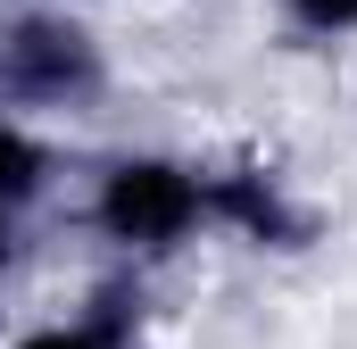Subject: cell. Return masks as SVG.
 <instances>
[{
	"instance_id": "cell-1",
	"label": "cell",
	"mask_w": 357,
	"mask_h": 349,
	"mask_svg": "<svg viewBox=\"0 0 357 349\" xmlns=\"http://www.w3.org/2000/svg\"><path fill=\"white\" fill-rule=\"evenodd\" d=\"M208 216V183L183 158H116L91 191V225L125 250H175Z\"/></svg>"
},
{
	"instance_id": "cell-2",
	"label": "cell",
	"mask_w": 357,
	"mask_h": 349,
	"mask_svg": "<svg viewBox=\"0 0 357 349\" xmlns=\"http://www.w3.org/2000/svg\"><path fill=\"white\" fill-rule=\"evenodd\" d=\"M100 59H91V34L84 25H59V17H33L8 34V84L17 91H42V100H67V91H91Z\"/></svg>"
},
{
	"instance_id": "cell-3",
	"label": "cell",
	"mask_w": 357,
	"mask_h": 349,
	"mask_svg": "<svg viewBox=\"0 0 357 349\" xmlns=\"http://www.w3.org/2000/svg\"><path fill=\"white\" fill-rule=\"evenodd\" d=\"M42 183H50V150H42L25 125H8V117H0V208L33 200Z\"/></svg>"
},
{
	"instance_id": "cell-4",
	"label": "cell",
	"mask_w": 357,
	"mask_h": 349,
	"mask_svg": "<svg viewBox=\"0 0 357 349\" xmlns=\"http://www.w3.org/2000/svg\"><path fill=\"white\" fill-rule=\"evenodd\" d=\"M17 349H116V341H108V325H42Z\"/></svg>"
},
{
	"instance_id": "cell-5",
	"label": "cell",
	"mask_w": 357,
	"mask_h": 349,
	"mask_svg": "<svg viewBox=\"0 0 357 349\" xmlns=\"http://www.w3.org/2000/svg\"><path fill=\"white\" fill-rule=\"evenodd\" d=\"M282 8H291L307 34H349L357 25V0H282Z\"/></svg>"
},
{
	"instance_id": "cell-6",
	"label": "cell",
	"mask_w": 357,
	"mask_h": 349,
	"mask_svg": "<svg viewBox=\"0 0 357 349\" xmlns=\"http://www.w3.org/2000/svg\"><path fill=\"white\" fill-rule=\"evenodd\" d=\"M8 258H17V242H8V208H0V274H8Z\"/></svg>"
}]
</instances>
